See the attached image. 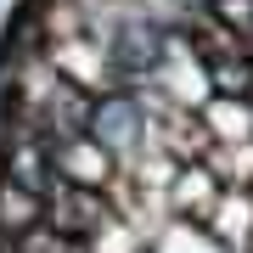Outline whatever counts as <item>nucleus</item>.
<instances>
[{
  "mask_svg": "<svg viewBox=\"0 0 253 253\" xmlns=\"http://www.w3.org/2000/svg\"><path fill=\"white\" fill-rule=\"evenodd\" d=\"M203 6L219 28H231L242 45H253V0H203Z\"/></svg>",
  "mask_w": 253,
  "mask_h": 253,
  "instance_id": "9",
  "label": "nucleus"
},
{
  "mask_svg": "<svg viewBox=\"0 0 253 253\" xmlns=\"http://www.w3.org/2000/svg\"><path fill=\"white\" fill-rule=\"evenodd\" d=\"M248 253H253V242H248Z\"/></svg>",
  "mask_w": 253,
  "mask_h": 253,
  "instance_id": "10",
  "label": "nucleus"
},
{
  "mask_svg": "<svg viewBox=\"0 0 253 253\" xmlns=\"http://www.w3.org/2000/svg\"><path fill=\"white\" fill-rule=\"evenodd\" d=\"M79 242H84V253H152V231L107 208V214H101V225L84 231Z\"/></svg>",
  "mask_w": 253,
  "mask_h": 253,
  "instance_id": "6",
  "label": "nucleus"
},
{
  "mask_svg": "<svg viewBox=\"0 0 253 253\" xmlns=\"http://www.w3.org/2000/svg\"><path fill=\"white\" fill-rule=\"evenodd\" d=\"M248 191H253V186H248Z\"/></svg>",
  "mask_w": 253,
  "mask_h": 253,
  "instance_id": "11",
  "label": "nucleus"
},
{
  "mask_svg": "<svg viewBox=\"0 0 253 253\" xmlns=\"http://www.w3.org/2000/svg\"><path fill=\"white\" fill-rule=\"evenodd\" d=\"M219 191H225V186L208 174L203 158H197V163H180V169H174V180H169V214H174V219H191V225H203Z\"/></svg>",
  "mask_w": 253,
  "mask_h": 253,
  "instance_id": "4",
  "label": "nucleus"
},
{
  "mask_svg": "<svg viewBox=\"0 0 253 253\" xmlns=\"http://www.w3.org/2000/svg\"><path fill=\"white\" fill-rule=\"evenodd\" d=\"M158 118L135 90H107L90 101V124H84V135H90L96 146H107L118 169H129L135 158L158 152Z\"/></svg>",
  "mask_w": 253,
  "mask_h": 253,
  "instance_id": "1",
  "label": "nucleus"
},
{
  "mask_svg": "<svg viewBox=\"0 0 253 253\" xmlns=\"http://www.w3.org/2000/svg\"><path fill=\"white\" fill-rule=\"evenodd\" d=\"M203 231L214 236L219 248L248 253V242H253V191H248V186H225V191L214 197V208H208Z\"/></svg>",
  "mask_w": 253,
  "mask_h": 253,
  "instance_id": "3",
  "label": "nucleus"
},
{
  "mask_svg": "<svg viewBox=\"0 0 253 253\" xmlns=\"http://www.w3.org/2000/svg\"><path fill=\"white\" fill-rule=\"evenodd\" d=\"M40 56H45V68L56 73V79H68V84H79L84 96H107L118 90V68H113V56L107 45H101L96 34H62V40H45L40 34Z\"/></svg>",
  "mask_w": 253,
  "mask_h": 253,
  "instance_id": "2",
  "label": "nucleus"
},
{
  "mask_svg": "<svg viewBox=\"0 0 253 253\" xmlns=\"http://www.w3.org/2000/svg\"><path fill=\"white\" fill-rule=\"evenodd\" d=\"M248 84H253V51H236V56L208 62V90H214V96H236V101H242Z\"/></svg>",
  "mask_w": 253,
  "mask_h": 253,
  "instance_id": "8",
  "label": "nucleus"
},
{
  "mask_svg": "<svg viewBox=\"0 0 253 253\" xmlns=\"http://www.w3.org/2000/svg\"><path fill=\"white\" fill-rule=\"evenodd\" d=\"M197 124H203L208 146L253 141V113H248V101H236V96H208L203 107H197Z\"/></svg>",
  "mask_w": 253,
  "mask_h": 253,
  "instance_id": "5",
  "label": "nucleus"
},
{
  "mask_svg": "<svg viewBox=\"0 0 253 253\" xmlns=\"http://www.w3.org/2000/svg\"><path fill=\"white\" fill-rule=\"evenodd\" d=\"M208 174L219 186H253V141H231V146H208L203 152Z\"/></svg>",
  "mask_w": 253,
  "mask_h": 253,
  "instance_id": "7",
  "label": "nucleus"
}]
</instances>
